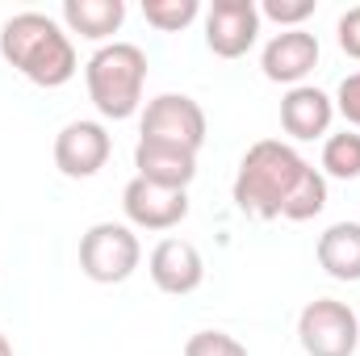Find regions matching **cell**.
I'll list each match as a JSON object with an SVG mask.
<instances>
[{
    "label": "cell",
    "mask_w": 360,
    "mask_h": 356,
    "mask_svg": "<svg viewBox=\"0 0 360 356\" xmlns=\"http://www.w3.org/2000/svg\"><path fill=\"white\" fill-rule=\"evenodd\" d=\"M276 21L281 30H302L306 17H314V0H264L260 4V21Z\"/></svg>",
    "instance_id": "20"
},
{
    "label": "cell",
    "mask_w": 360,
    "mask_h": 356,
    "mask_svg": "<svg viewBox=\"0 0 360 356\" xmlns=\"http://www.w3.org/2000/svg\"><path fill=\"white\" fill-rule=\"evenodd\" d=\"M126 4L122 0H63V25L89 42H105L122 30Z\"/></svg>",
    "instance_id": "14"
},
{
    "label": "cell",
    "mask_w": 360,
    "mask_h": 356,
    "mask_svg": "<svg viewBox=\"0 0 360 356\" xmlns=\"http://www.w3.org/2000/svg\"><path fill=\"white\" fill-rule=\"evenodd\" d=\"M134 168L139 177L160 184V189H188L197 177V151H184L172 143H147L139 139L134 147Z\"/></svg>",
    "instance_id": "13"
},
{
    "label": "cell",
    "mask_w": 360,
    "mask_h": 356,
    "mask_svg": "<svg viewBox=\"0 0 360 356\" xmlns=\"http://www.w3.org/2000/svg\"><path fill=\"white\" fill-rule=\"evenodd\" d=\"M319 265L335 281H360V222H335L319 235Z\"/></svg>",
    "instance_id": "15"
},
{
    "label": "cell",
    "mask_w": 360,
    "mask_h": 356,
    "mask_svg": "<svg viewBox=\"0 0 360 356\" xmlns=\"http://www.w3.org/2000/svg\"><path fill=\"white\" fill-rule=\"evenodd\" d=\"M323 172L335 177V180H356L360 177V134L356 130L327 134V143H323Z\"/></svg>",
    "instance_id": "17"
},
{
    "label": "cell",
    "mask_w": 360,
    "mask_h": 356,
    "mask_svg": "<svg viewBox=\"0 0 360 356\" xmlns=\"http://www.w3.org/2000/svg\"><path fill=\"white\" fill-rule=\"evenodd\" d=\"M143 260V243L126 222H96L80 239V268L96 285H122Z\"/></svg>",
    "instance_id": "4"
},
{
    "label": "cell",
    "mask_w": 360,
    "mask_h": 356,
    "mask_svg": "<svg viewBox=\"0 0 360 356\" xmlns=\"http://www.w3.org/2000/svg\"><path fill=\"white\" fill-rule=\"evenodd\" d=\"M0 55L38 89H63L80 68L68 30L46 13H13L0 25Z\"/></svg>",
    "instance_id": "1"
},
{
    "label": "cell",
    "mask_w": 360,
    "mask_h": 356,
    "mask_svg": "<svg viewBox=\"0 0 360 356\" xmlns=\"http://www.w3.org/2000/svg\"><path fill=\"white\" fill-rule=\"evenodd\" d=\"M335 34H340V51H344L348 59H356V63H360V4H352V8L340 17Z\"/></svg>",
    "instance_id": "22"
},
{
    "label": "cell",
    "mask_w": 360,
    "mask_h": 356,
    "mask_svg": "<svg viewBox=\"0 0 360 356\" xmlns=\"http://www.w3.org/2000/svg\"><path fill=\"white\" fill-rule=\"evenodd\" d=\"M0 356H13V348H8V340L0 336Z\"/></svg>",
    "instance_id": "23"
},
{
    "label": "cell",
    "mask_w": 360,
    "mask_h": 356,
    "mask_svg": "<svg viewBox=\"0 0 360 356\" xmlns=\"http://www.w3.org/2000/svg\"><path fill=\"white\" fill-rule=\"evenodd\" d=\"M335 113H344V122L360 130V72L344 76V84L335 92Z\"/></svg>",
    "instance_id": "21"
},
{
    "label": "cell",
    "mask_w": 360,
    "mask_h": 356,
    "mask_svg": "<svg viewBox=\"0 0 360 356\" xmlns=\"http://www.w3.org/2000/svg\"><path fill=\"white\" fill-rule=\"evenodd\" d=\"M260 68H264V76L272 84L297 89L319 68V38L310 30H281V34H272L264 55H260Z\"/></svg>",
    "instance_id": "10"
},
{
    "label": "cell",
    "mask_w": 360,
    "mask_h": 356,
    "mask_svg": "<svg viewBox=\"0 0 360 356\" xmlns=\"http://www.w3.org/2000/svg\"><path fill=\"white\" fill-rule=\"evenodd\" d=\"M84 84L101 117L126 122L139 113L147 89V55L134 42H105L84 63Z\"/></svg>",
    "instance_id": "3"
},
{
    "label": "cell",
    "mask_w": 360,
    "mask_h": 356,
    "mask_svg": "<svg viewBox=\"0 0 360 356\" xmlns=\"http://www.w3.org/2000/svg\"><path fill=\"white\" fill-rule=\"evenodd\" d=\"M297 340L306 356H352L360 348V319L348 302L314 298L297 314Z\"/></svg>",
    "instance_id": "5"
},
{
    "label": "cell",
    "mask_w": 360,
    "mask_h": 356,
    "mask_svg": "<svg viewBox=\"0 0 360 356\" xmlns=\"http://www.w3.org/2000/svg\"><path fill=\"white\" fill-rule=\"evenodd\" d=\"M143 17H147V25H155L164 34H180L201 17V4L197 0H143Z\"/></svg>",
    "instance_id": "18"
},
{
    "label": "cell",
    "mask_w": 360,
    "mask_h": 356,
    "mask_svg": "<svg viewBox=\"0 0 360 356\" xmlns=\"http://www.w3.org/2000/svg\"><path fill=\"white\" fill-rule=\"evenodd\" d=\"M184 356H248V348L226 331H197V336H188Z\"/></svg>",
    "instance_id": "19"
},
{
    "label": "cell",
    "mask_w": 360,
    "mask_h": 356,
    "mask_svg": "<svg viewBox=\"0 0 360 356\" xmlns=\"http://www.w3.org/2000/svg\"><path fill=\"white\" fill-rule=\"evenodd\" d=\"M260 38V4L256 0H214L205 8V46L218 59H239Z\"/></svg>",
    "instance_id": "7"
},
{
    "label": "cell",
    "mask_w": 360,
    "mask_h": 356,
    "mask_svg": "<svg viewBox=\"0 0 360 356\" xmlns=\"http://www.w3.org/2000/svg\"><path fill=\"white\" fill-rule=\"evenodd\" d=\"M139 134L147 143H172V147H184V151H201V143H205V109L184 92H160L155 101H147Z\"/></svg>",
    "instance_id": "6"
},
{
    "label": "cell",
    "mask_w": 360,
    "mask_h": 356,
    "mask_svg": "<svg viewBox=\"0 0 360 356\" xmlns=\"http://www.w3.org/2000/svg\"><path fill=\"white\" fill-rule=\"evenodd\" d=\"M147 268H151V281L164 293H172V298L193 293L205 281V260H201V252L188 239H160L155 252H151V260H147Z\"/></svg>",
    "instance_id": "11"
},
{
    "label": "cell",
    "mask_w": 360,
    "mask_h": 356,
    "mask_svg": "<svg viewBox=\"0 0 360 356\" xmlns=\"http://www.w3.org/2000/svg\"><path fill=\"white\" fill-rule=\"evenodd\" d=\"M122 210L139 231H172L188 218V189H160L151 180L134 177L122 189Z\"/></svg>",
    "instance_id": "8"
},
{
    "label": "cell",
    "mask_w": 360,
    "mask_h": 356,
    "mask_svg": "<svg viewBox=\"0 0 360 356\" xmlns=\"http://www.w3.org/2000/svg\"><path fill=\"white\" fill-rule=\"evenodd\" d=\"M306 168L310 164L281 139L252 143L248 155L239 160V172H235V205L248 218H260V222L281 218L289 193L297 189V180L306 177Z\"/></svg>",
    "instance_id": "2"
},
{
    "label": "cell",
    "mask_w": 360,
    "mask_h": 356,
    "mask_svg": "<svg viewBox=\"0 0 360 356\" xmlns=\"http://www.w3.org/2000/svg\"><path fill=\"white\" fill-rule=\"evenodd\" d=\"M335 122V101L314 84H297L281 96V126L289 139L297 143H310V139H323Z\"/></svg>",
    "instance_id": "12"
},
{
    "label": "cell",
    "mask_w": 360,
    "mask_h": 356,
    "mask_svg": "<svg viewBox=\"0 0 360 356\" xmlns=\"http://www.w3.org/2000/svg\"><path fill=\"white\" fill-rule=\"evenodd\" d=\"M323 205H327V177H323L319 168H306V177L297 180V189L289 193L281 218H289V222H310L314 214H323Z\"/></svg>",
    "instance_id": "16"
},
{
    "label": "cell",
    "mask_w": 360,
    "mask_h": 356,
    "mask_svg": "<svg viewBox=\"0 0 360 356\" xmlns=\"http://www.w3.org/2000/svg\"><path fill=\"white\" fill-rule=\"evenodd\" d=\"M113 139L101 122H68L55 139V168L72 180H89L109 164Z\"/></svg>",
    "instance_id": "9"
}]
</instances>
